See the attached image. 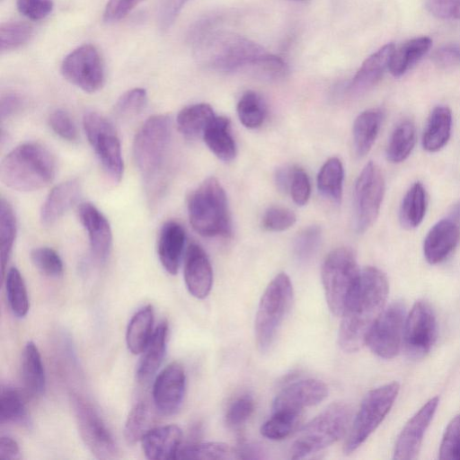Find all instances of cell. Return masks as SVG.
Segmentation results:
<instances>
[{
	"instance_id": "obj_1",
	"label": "cell",
	"mask_w": 460,
	"mask_h": 460,
	"mask_svg": "<svg viewBox=\"0 0 460 460\" xmlns=\"http://www.w3.org/2000/svg\"><path fill=\"white\" fill-rule=\"evenodd\" d=\"M192 38L198 59L213 70L231 73L248 69L272 78L288 71L279 57L243 36L199 29Z\"/></svg>"
},
{
	"instance_id": "obj_2",
	"label": "cell",
	"mask_w": 460,
	"mask_h": 460,
	"mask_svg": "<svg viewBox=\"0 0 460 460\" xmlns=\"http://www.w3.org/2000/svg\"><path fill=\"white\" fill-rule=\"evenodd\" d=\"M388 291L382 270L372 266L360 270L341 314L338 342L344 351L355 352L366 344L371 326L384 310Z\"/></svg>"
},
{
	"instance_id": "obj_3",
	"label": "cell",
	"mask_w": 460,
	"mask_h": 460,
	"mask_svg": "<svg viewBox=\"0 0 460 460\" xmlns=\"http://www.w3.org/2000/svg\"><path fill=\"white\" fill-rule=\"evenodd\" d=\"M56 175V161L44 146L22 143L2 160L0 177L8 188L22 192L39 190L48 186Z\"/></svg>"
},
{
	"instance_id": "obj_4",
	"label": "cell",
	"mask_w": 460,
	"mask_h": 460,
	"mask_svg": "<svg viewBox=\"0 0 460 460\" xmlns=\"http://www.w3.org/2000/svg\"><path fill=\"white\" fill-rule=\"evenodd\" d=\"M172 136L169 116L156 114L148 118L137 131L133 142L135 164L144 177L149 191L161 187L164 168Z\"/></svg>"
},
{
	"instance_id": "obj_5",
	"label": "cell",
	"mask_w": 460,
	"mask_h": 460,
	"mask_svg": "<svg viewBox=\"0 0 460 460\" xmlns=\"http://www.w3.org/2000/svg\"><path fill=\"white\" fill-rule=\"evenodd\" d=\"M187 208L190 223L199 234L206 237L231 234L226 195L216 178H207L190 194Z\"/></svg>"
},
{
	"instance_id": "obj_6",
	"label": "cell",
	"mask_w": 460,
	"mask_h": 460,
	"mask_svg": "<svg viewBox=\"0 0 460 460\" xmlns=\"http://www.w3.org/2000/svg\"><path fill=\"white\" fill-rule=\"evenodd\" d=\"M293 295L291 280L284 272L278 274L266 288L254 323L255 340L260 351H268L275 341L292 305Z\"/></svg>"
},
{
	"instance_id": "obj_7",
	"label": "cell",
	"mask_w": 460,
	"mask_h": 460,
	"mask_svg": "<svg viewBox=\"0 0 460 460\" xmlns=\"http://www.w3.org/2000/svg\"><path fill=\"white\" fill-rule=\"evenodd\" d=\"M350 409L342 402H333L308 422L299 432L291 449V458L299 459L336 442L346 431Z\"/></svg>"
},
{
	"instance_id": "obj_8",
	"label": "cell",
	"mask_w": 460,
	"mask_h": 460,
	"mask_svg": "<svg viewBox=\"0 0 460 460\" xmlns=\"http://www.w3.org/2000/svg\"><path fill=\"white\" fill-rule=\"evenodd\" d=\"M360 270L355 253L347 247L332 250L322 266V282L330 311L341 315Z\"/></svg>"
},
{
	"instance_id": "obj_9",
	"label": "cell",
	"mask_w": 460,
	"mask_h": 460,
	"mask_svg": "<svg viewBox=\"0 0 460 460\" xmlns=\"http://www.w3.org/2000/svg\"><path fill=\"white\" fill-rule=\"evenodd\" d=\"M399 389V384L393 382L375 388L366 394L345 442L346 454L358 448L380 425L392 408Z\"/></svg>"
},
{
	"instance_id": "obj_10",
	"label": "cell",
	"mask_w": 460,
	"mask_h": 460,
	"mask_svg": "<svg viewBox=\"0 0 460 460\" xmlns=\"http://www.w3.org/2000/svg\"><path fill=\"white\" fill-rule=\"evenodd\" d=\"M83 127L105 173L112 181H120L124 163L119 137L112 123L96 111H87L83 117Z\"/></svg>"
},
{
	"instance_id": "obj_11",
	"label": "cell",
	"mask_w": 460,
	"mask_h": 460,
	"mask_svg": "<svg viewBox=\"0 0 460 460\" xmlns=\"http://www.w3.org/2000/svg\"><path fill=\"white\" fill-rule=\"evenodd\" d=\"M70 397L78 431L86 447L96 458H116V442L99 412L78 394L73 393Z\"/></svg>"
},
{
	"instance_id": "obj_12",
	"label": "cell",
	"mask_w": 460,
	"mask_h": 460,
	"mask_svg": "<svg viewBox=\"0 0 460 460\" xmlns=\"http://www.w3.org/2000/svg\"><path fill=\"white\" fill-rule=\"evenodd\" d=\"M385 190L382 171L373 162L367 163L359 173L354 189V226L361 234L376 220Z\"/></svg>"
},
{
	"instance_id": "obj_13",
	"label": "cell",
	"mask_w": 460,
	"mask_h": 460,
	"mask_svg": "<svg viewBox=\"0 0 460 460\" xmlns=\"http://www.w3.org/2000/svg\"><path fill=\"white\" fill-rule=\"evenodd\" d=\"M405 319V306L401 302H394L381 312L366 339V344L374 354L385 359L398 354L402 344Z\"/></svg>"
},
{
	"instance_id": "obj_14",
	"label": "cell",
	"mask_w": 460,
	"mask_h": 460,
	"mask_svg": "<svg viewBox=\"0 0 460 460\" xmlns=\"http://www.w3.org/2000/svg\"><path fill=\"white\" fill-rule=\"evenodd\" d=\"M63 77L85 93L99 91L105 82V72L98 49L84 44L65 57L60 67Z\"/></svg>"
},
{
	"instance_id": "obj_15",
	"label": "cell",
	"mask_w": 460,
	"mask_h": 460,
	"mask_svg": "<svg viewBox=\"0 0 460 460\" xmlns=\"http://www.w3.org/2000/svg\"><path fill=\"white\" fill-rule=\"evenodd\" d=\"M437 320L429 304L416 301L406 315L402 344L406 353L413 358L425 356L437 339Z\"/></svg>"
},
{
	"instance_id": "obj_16",
	"label": "cell",
	"mask_w": 460,
	"mask_h": 460,
	"mask_svg": "<svg viewBox=\"0 0 460 460\" xmlns=\"http://www.w3.org/2000/svg\"><path fill=\"white\" fill-rule=\"evenodd\" d=\"M186 376L182 366L177 362L167 365L155 377L153 401L163 415L171 416L181 409L185 396Z\"/></svg>"
},
{
	"instance_id": "obj_17",
	"label": "cell",
	"mask_w": 460,
	"mask_h": 460,
	"mask_svg": "<svg viewBox=\"0 0 460 460\" xmlns=\"http://www.w3.org/2000/svg\"><path fill=\"white\" fill-rule=\"evenodd\" d=\"M328 394L327 385L317 379H304L283 388L275 397L272 411L302 413L306 407L323 402Z\"/></svg>"
},
{
	"instance_id": "obj_18",
	"label": "cell",
	"mask_w": 460,
	"mask_h": 460,
	"mask_svg": "<svg viewBox=\"0 0 460 460\" xmlns=\"http://www.w3.org/2000/svg\"><path fill=\"white\" fill-rule=\"evenodd\" d=\"M438 397L429 400L406 423L395 443L394 458L411 460L418 456L424 434L436 412Z\"/></svg>"
},
{
	"instance_id": "obj_19",
	"label": "cell",
	"mask_w": 460,
	"mask_h": 460,
	"mask_svg": "<svg viewBox=\"0 0 460 460\" xmlns=\"http://www.w3.org/2000/svg\"><path fill=\"white\" fill-rule=\"evenodd\" d=\"M78 217L87 233L92 254L97 261L104 262L112 246V233L108 219L90 202L80 204Z\"/></svg>"
},
{
	"instance_id": "obj_20",
	"label": "cell",
	"mask_w": 460,
	"mask_h": 460,
	"mask_svg": "<svg viewBox=\"0 0 460 460\" xmlns=\"http://www.w3.org/2000/svg\"><path fill=\"white\" fill-rule=\"evenodd\" d=\"M184 280L189 292L203 299L209 294L213 284V270L209 259L198 243H190L184 259Z\"/></svg>"
},
{
	"instance_id": "obj_21",
	"label": "cell",
	"mask_w": 460,
	"mask_h": 460,
	"mask_svg": "<svg viewBox=\"0 0 460 460\" xmlns=\"http://www.w3.org/2000/svg\"><path fill=\"white\" fill-rule=\"evenodd\" d=\"M460 242V227L453 218L437 222L427 234L423 243V253L430 264L445 261Z\"/></svg>"
},
{
	"instance_id": "obj_22",
	"label": "cell",
	"mask_w": 460,
	"mask_h": 460,
	"mask_svg": "<svg viewBox=\"0 0 460 460\" xmlns=\"http://www.w3.org/2000/svg\"><path fill=\"white\" fill-rule=\"evenodd\" d=\"M181 442L182 431L176 425L153 428L141 439L143 452L150 460L176 459Z\"/></svg>"
},
{
	"instance_id": "obj_23",
	"label": "cell",
	"mask_w": 460,
	"mask_h": 460,
	"mask_svg": "<svg viewBox=\"0 0 460 460\" xmlns=\"http://www.w3.org/2000/svg\"><path fill=\"white\" fill-rule=\"evenodd\" d=\"M81 184L71 179L56 185L48 194L40 208V222L45 226L54 225L78 200Z\"/></svg>"
},
{
	"instance_id": "obj_24",
	"label": "cell",
	"mask_w": 460,
	"mask_h": 460,
	"mask_svg": "<svg viewBox=\"0 0 460 460\" xmlns=\"http://www.w3.org/2000/svg\"><path fill=\"white\" fill-rule=\"evenodd\" d=\"M183 226L173 220L165 222L157 239V254L164 269L171 275L178 272L185 245Z\"/></svg>"
},
{
	"instance_id": "obj_25",
	"label": "cell",
	"mask_w": 460,
	"mask_h": 460,
	"mask_svg": "<svg viewBox=\"0 0 460 460\" xmlns=\"http://www.w3.org/2000/svg\"><path fill=\"white\" fill-rule=\"evenodd\" d=\"M394 49V44L387 43L370 55L352 78L348 91L352 94L358 95L373 88L389 67Z\"/></svg>"
},
{
	"instance_id": "obj_26",
	"label": "cell",
	"mask_w": 460,
	"mask_h": 460,
	"mask_svg": "<svg viewBox=\"0 0 460 460\" xmlns=\"http://www.w3.org/2000/svg\"><path fill=\"white\" fill-rule=\"evenodd\" d=\"M168 323L161 322L141 352L142 356L137 368V377L139 382H148L161 366L166 350Z\"/></svg>"
},
{
	"instance_id": "obj_27",
	"label": "cell",
	"mask_w": 460,
	"mask_h": 460,
	"mask_svg": "<svg viewBox=\"0 0 460 460\" xmlns=\"http://www.w3.org/2000/svg\"><path fill=\"white\" fill-rule=\"evenodd\" d=\"M384 119L381 109L362 111L355 119L352 128L353 146L358 157L365 156L373 146Z\"/></svg>"
},
{
	"instance_id": "obj_28",
	"label": "cell",
	"mask_w": 460,
	"mask_h": 460,
	"mask_svg": "<svg viewBox=\"0 0 460 460\" xmlns=\"http://www.w3.org/2000/svg\"><path fill=\"white\" fill-rule=\"evenodd\" d=\"M22 380L31 397L41 396L46 389V376L41 356L33 341H28L22 358Z\"/></svg>"
},
{
	"instance_id": "obj_29",
	"label": "cell",
	"mask_w": 460,
	"mask_h": 460,
	"mask_svg": "<svg viewBox=\"0 0 460 460\" xmlns=\"http://www.w3.org/2000/svg\"><path fill=\"white\" fill-rule=\"evenodd\" d=\"M451 129V110L444 105L435 107L429 114L423 132V148L430 153L443 148L450 138Z\"/></svg>"
},
{
	"instance_id": "obj_30",
	"label": "cell",
	"mask_w": 460,
	"mask_h": 460,
	"mask_svg": "<svg viewBox=\"0 0 460 460\" xmlns=\"http://www.w3.org/2000/svg\"><path fill=\"white\" fill-rule=\"evenodd\" d=\"M204 142L220 160L230 162L236 155V145L230 132V120L226 117L216 116L206 128Z\"/></svg>"
},
{
	"instance_id": "obj_31",
	"label": "cell",
	"mask_w": 460,
	"mask_h": 460,
	"mask_svg": "<svg viewBox=\"0 0 460 460\" xmlns=\"http://www.w3.org/2000/svg\"><path fill=\"white\" fill-rule=\"evenodd\" d=\"M431 44L430 38L418 37L394 49L388 67L390 73L396 77L405 74L429 51Z\"/></svg>"
},
{
	"instance_id": "obj_32",
	"label": "cell",
	"mask_w": 460,
	"mask_h": 460,
	"mask_svg": "<svg viewBox=\"0 0 460 460\" xmlns=\"http://www.w3.org/2000/svg\"><path fill=\"white\" fill-rule=\"evenodd\" d=\"M216 117L208 103H196L184 107L177 115L179 131L188 138L202 137L206 128Z\"/></svg>"
},
{
	"instance_id": "obj_33",
	"label": "cell",
	"mask_w": 460,
	"mask_h": 460,
	"mask_svg": "<svg viewBox=\"0 0 460 460\" xmlns=\"http://www.w3.org/2000/svg\"><path fill=\"white\" fill-rule=\"evenodd\" d=\"M0 420L29 429L31 417L22 393L10 385H2L0 394Z\"/></svg>"
},
{
	"instance_id": "obj_34",
	"label": "cell",
	"mask_w": 460,
	"mask_h": 460,
	"mask_svg": "<svg viewBox=\"0 0 460 460\" xmlns=\"http://www.w3.org/2000/svg\"><path fill=\"white\" fill-rule=\"evenodd\" d=\"M154 309L151 305L140 308L130 319L127 332L126 342L132 354H141L148 343L154 330Z\"/></svg>"
},
{
	"instance_id": "obj_35",
	"label": "cell",
	"mask_w": 460,
	"mask_h": 460,
	"mask_svg": "<svg viewBox=\"0 0 460 460\" xmlns=\"http://www.w3.org/2000/svg\"><path fill=\"white\" fill-rule=\"evenodd\" d=\"M427 193L423 184L414 182L405 193L400 207L401 225L407 229L419 226L426 214Z\"/></svg>"
},
{
	"instance_id": "obj_36",
	"label": "cell",
	"mask_w": 460,
	"mask_h": 460,
	"mask_svg": "<svg viewBox=\"0 0 460 460\" xmlns=\"http://www.w3.org/2000/svg\"><path fill=\"white\" fill-rule=\"evenodd\" d=\"M416 142L414 123L410 119L400 122L394 129L386 147V158L391 163H402L411 155Z\"/></svg>"
},
{
	"instance_id": "obj_37",
	"label": "cell",
	"mask_w": 460,
	"mask_h": 460,
	"mask_svg": "<svg viewBox=\"0 0 460 460\" xmlns=\"http://www.w3.org/2000/svg\"><path fill=\"white\" fill-rule=\"evenodd\" d=\"M344 171L337 157L328 159L317 175V188L320 193L335 203H340L342 196Z\"/></svg>"
},
{
	"instance_id": "obj_38",
	"label": "cell",
	"mask_w": 460,
	"mask_h": 460,
	"mask_svg": "<svg viewBox=\"0 0 460 460\" xmlns=\"http://www.w3.org/2000/svg\"><path fill=\"white\" fill-rule=\"evenodd\" d=\"M17 234V220L10 202L4 198L0 205V255L2 278L11 257Z\"/></svg>"
},
{
	"instance_id": "obj_39",
	"label": "cell",
	"mask_w": 460,
	"mask_h": 460,
	"mask_svg": "<svg viewBox=\"0 0 460 460\" xmlns=\"http://www.w3.org/2000/svg\"><path fill=\"white\" fill-rule=\"evenodd\" d=\"M4 279L11 311L16 317H24L30 309V301L21 272L15 267H12L5 272Z\"/></svg>"
},
{
	"instance_id": "obj_40",
	"label": "cell",
	"mask_w": 460,
	"mask_h": 460,
	"mask_svg": "<svg viewBox=\"0 0 460 460\" xmlns=\"http://www.w3.org/2000/svg\"><path fill=\"white\" fill-rule=\"evenodd\" d=\"M155 417L149 405L138 402L131 409L124 426V438L128 444H135L153 429Z\"/></svg>"
},
{
	"instance_id": "obj_41",
	"label": "cell",
	"mask_w": 460,
	"mask_h": 460,
	"mask_svg": "<svg viewBox=\"0 0 460 460\" xmlns=\"http://www.w3.org/2000/svg\"><path fill=\"white\" fill-rule=\"evenodd\" d=\"M234 450L221 442H194L181 447L176 459L219 460L235 457Z\"/></svg>"
},
{
	"instance_id": "obj_42",
	"label": "cell",
	"mask_w": 460,
	"mask_h": 460,
	"mask_svg": "<svg viewBox=\"0 0 460 460\" xmlns=\"http://www.w3.org/2000/svg\"><path fill=\"white\" fill-rule=\"evenodd\" d=\"M236 110L241 123L248 128L260 127L266 116L265 102L253 91H247L242 95Z\"/></svg>"
},
{
	"instance_id": "obj_43",
	"label": "cell",
	"mask_w": 460,
	"mask_h": 460,
	"mask_svg": "<svg viewBox=\"0 0 460 460\" xmlns=\"http://www.w3.org/2000/svg\"><path fill=\"white\" fill-rule=\"evenodd\" d=\"M302 413L272 411L262 424L261 433L271 440H281L288 437L297 427Z\"/></svg>"
},
{
	"instance_id": "obj_44",
	"label": "cell",
	"mask_w": 460,
	"mask_h": 460,
	"mask_svg": "<svg viewBox=\"0 0 460 460\" xmlns=\"http://www.w3.org/2000/svg\"><path fill=\"white\" fill-rule=\"evenodd\" d=\"M33 29L20 21L3 22L0 26V49L8 52L26 44L32 36Z\"/></svg>"
},
{
	"instance_id": "obj_45",
	"label": "cell",
	"mask_w": 460,
	"mask_h": 460,
	"mask_svg": "<svg viewBox=\"0 0 460 460\" xmlns=\"http://www.w3.org/2000/svg\"><path fill=\"white\" fill-rule=\"evenodd\" d=\"M34 267L49 278H60L64 273V264L59 254L52 248L41 246L31 252Z\"/></svg>"
},
{
	"instance_id": "obj_46",
	"label": "cell",
	"mask_w": 460,
	"mask_h": 460,
	"mask_svg": "<svg viewBox=\"0 0 460 460\" xmlns=\"http://www.w3.org/2000/svg\"><path fill=\"white\" fill-rule=\"evenodd\" d=\"M147 102V93L144 88H133L125 92L115 103L117 115L128 118L140 113Z\"/></svg>"
},
{
	"instance_id": "obj_47",
	"label": "cell",
	"mask_w": 460,
	"mask_h": 460,
	"mask_svg": "<svg viewBox=\"0 0 460 460\" xmlns=\"http://www.w3.org/2000/svg\"><path fill=\"white\" fill-rule=\"evenodd\" d=\"M254 411V401L249 394H243L234 400L228 406L225 422L227 427L236 429L243 425Z\"/></svg>"
},
{
	"instance_id": "obj_48",
	"label": "cell",
	"mask_w": 460,
	"mask_h": 460,
	"mask_svg": "<svg viewBox=\"0 0 460 460\" xmlns=\"http://www.w3.org/2000/svg\"><path fill=\"white\" fill-rule=\"evenodd\" d=\"M439 459L460 460V415L447 425L439 448Z\"/></svg>"
},
{
	"instance_id": "obj_49",
	"label": "cell",
	"mask_w": 460,
	"mask_h": 460,
	"mask_svg": "<svg viewBox=\"0 0 460 460\" xmlns=\"http://www.w3.org/2000/svg\"><path fill=\"white\" fill-rule=\"evenodd\" d=\"M296 220L295 213L289 208L272 206L264 212L261 224L266 230L280 232L291 227Z\"/></svg>"
},
{
	"instance_id": "obj_50",
	"label": "cell",
	"mask_w": 460,
	"mask_h": 460,
	"mask_svg": "<svg viewBox=\"0 0 460 460\" xmlns=\"http://www.w3.org/2000/svg\"><path fill=\"white\" fill-rule=\"evenodd\" d=\"M321 240V229L316 226L304 229L297 235L294 252L298 261H305L312 257Z\"/></svg>"
},
{
	"instance_id": "obj_51",
	"label": "cell",
	"mask_w": 460,
	"mask_h": 460,
	"mask_svg": "<svg viewBox=\"0 0 460 460\" xmlns=\"http://www.w3.org/2000/svg\"><path fill=\"white\" fill-rule=\"evenodd\" d=\"M49 125L52 131L64 140L75 142L78 138V130L74 119L62 109H57L50 113Z\"/></svg>"
},
{
	"instance_id": "obj_52",
	"label": "cell",
	"mask_w": 460,
	"mask_h": 460,
	"mask_svg": "<svg viewBox=\"0 0 460 460\" xmlns=\"http://www.w3.org/2000/svg\"><path fill=\"white\" fill-rule=\"evenodd\" d=\"M291 197L296 205L304 206L307 203L311 186L306 172L298 167H294L290 187Z\"/></svg>"
},
{
	"instance_id": "obj_53",
	"label": "cell",
	"mask_w": 460,
	"mask_h": 460,
	"mask_svg": "<svg viewBox=\"0 0 460 460\" xmlns=\"http://www.w3.org/2000/svg\"><path fill=\"white\" fill-rule=\"evenodd\" d=\"M20 13L32 21H39L49 15L53 10V0H17Z\"/></svg>"
},
{
	"instance_id": "obj_54",
	"label": "cell",
	"mask_w": 460,
	"mask_h": 460,
	"mask_svg": "<svg viewBox=\"0 0 460 460\" xmlns=\"http://www.w3.org/2000/svg\"><path fill=\"white\" fill-rule=\"evenodd\" d=\"M426 8L443 20H460V0H424Z\"/></svg>"
},
{
	"instance_id": "obj_55",
	"label": "cell",
	"mask_w": 460,
	"mask_h": 460,
	"mask_svg": "<svg viewBox=\"0 0 460 460\" xmlns=\"http://www.w3.org/2000/svg\"><path fill=\"white\" fill-rule=\"evenodd\" d=\"M433 63L443 69L460 66V45L447 44L438 49L432 55Z\"/></svg>"
},
{
	"instance_id": "obj_56",
	"label": "cell",
	"mask_w": 460,
	"mask_h": 460,
	"mask_svg": "<svg viewBox=\"0 0 460 460\" xmlns=\"http://www.w3.org/2000/svg\"><path fill=\"white\" fill-rule=\"evenodd\" d=\"M143 0H108L104 12L105 22H116L123 19L128 13Z\"/></svg>"
},
{
	"instance_id": "obj_57",
	"label": "cell",
	"mask_w": 460,
	"mask_h": 460,
	"mask_svg": "<svg viewBox=\"0 0 460 460\" xmlns=\"http://www.w3.org/2000/svg\"><path fill=\"white\" fill-rule=\"evenodd\" d=\"M189 0H162L158 13L159 26L167 30L177 18L181 10Z\"/></svg>"
},
{
	"instance_id": "obj_58",
	"label": "cell",
	"mask_w": 460,
	"mask_h": 460,
	"mask_svg": "<svg viewBox=\"0 0 460 460\" xmlns=\"http://www.w3.org/2000/svg\"><path fill=\"white\" fill-rule=\"evenodd\" d=\"M23 106V99L15 93H7L1 97L0 101V118L1 120L6 119Z\"/></svg>"
},
{
	"instance_id": "obj_59",
	"label": "cell",
	"mask_w": 460,
	"mask_h": 460,
	"mask_svg": "<svg viewBox=\"0 0 460 460\" xmlns=\"http://www.w3.org/2000/svg\"><path fill=\"white\" fill-rule=\"evenodd\" d=\"M0 458L15 460L21 458V451L18 443L11 437L0 438Z\"/></svg>"
},
{
	"instance_id": "obj_60",
	"label": "cell",
	"mask_w": 460,
	"mask_h": 460,
	"mask_svg": "<svg viewBox=\"0 0 460 460\" xmlns=\"http://www.w3.org/2000/svg\"><path fill=\"white\" fill-rule=\"evenodd\" d=\"M293 170L294 168L283 167L277 171L275 181L279 190L288 191L289 190Z\"/></svg>"
},
{
	"instance_id": "obj_61",
	"label": "cell",
	"mask_w": 460,
	"mask_h": 460,
	"mask_svg": "<svg viewBox=\"0 0 460 460\" xmlns=\"http://www.w3.org/2000/svg\"><path fill=\"white\" fill-rule=\"evenodd\" d=\"M450 217L454 220H460V201L455 204L450 211Z\"/></svg>"
}]
</instances>
